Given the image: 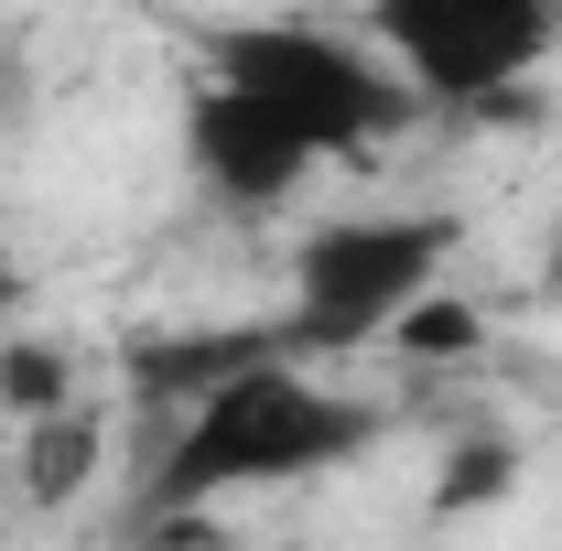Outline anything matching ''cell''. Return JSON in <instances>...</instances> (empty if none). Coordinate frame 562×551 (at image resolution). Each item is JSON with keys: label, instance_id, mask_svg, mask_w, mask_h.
Listing matches in <instances>:
<instances>
[{"label": "cell", "instance_id": "cell-1", "mask_svg": "<svg viewBox=\"0 0 562 551\" xmlns=\"http://www.w3.org/2000/svg\"><path fill=\"white\" fill-rule=\"evenodd\" d=\"M379 443V412L325 390L303 357H271L249 379L206 390L195 412H173V443L151 454V508L162 519H195L216 497H249V486H314L357 465Z\"/></svg>", "mask_w": 562, "mask_h": 551}, {"label": "cell", "instance_id": "cell-2", "mask_svg": "<svg viewBox=\"0 0 562 551\" xmlns=\"http://www.w3.org/2000/svg\"><path fill=\"white\" fill-rule=\"evenodd\" d=\"M206 76L238 87V98H260L314 162H379V151L422 120V98L368 55V33L292 22V11H271V22H216L206 33Z\"/></svg>", "mask_w": 562, "mask_h": 551}, {"label": "cell", "instance_id": "cell-3", "mask_svg": "<svg viewBox=\"0 0 562 551\" xmlns=\"http://www.w3.org/2000/svg\"><path fill=\"white\" fill-rule=\"evenodd\" d=\"M454 249H465V216H443V206L314 216L292 238V260H281V281H292V314H281L292 357H347V346L390 336L422 292H443Z\"/></svg>", "mask_w": 562, "mask_h": 551}, {"label": "cell", "instance_id": "cell-4", "mask_svg": "<svg viewBox=\"0 0 562 551\" xmlns=\"http://www.w3.org/2000/svg\"><path fill=\"white\" fill-rule=\"evenodd\" d=\"M368 55L422 109H508L562 33V0H368Z\"/></svg>", "mask_w": 562, "mask_h": 551}, {"label": "cell", "instance_id": "cell-5", "mask_svg": "<svg viewBox=\"0 0 562 551\" xmlns=\"http://www.w3.org/2000/svg\"><path fill=\"white\" fill-rule=\"evenodd\" d=\"M184 173H195V195L227 206V216H281L325 162L281 131L260 98H238V87H216V76H206V87L184 98Z\"/></svg>", "mask_w": 562, "mask_h": 551}, {"label": "cell", "instance_id": "cell-6", "mask_svg": "<svg viewBox=\"0 0 562 551\" xmlns=\"http://www.w3.org/2000/svg\"><path fill=\"white\" fill-rule=\"evenodd\" d=\"M271 357H292V336H281V325H249V336H216V325H162V336H131L120 379H131V401H151V412H195L206 390L249 379V368H271Z\"/></svg>", "mask_w": 562, "mask_h": 551}, {"label": "cell", "instance_id": "cell-7", "mask_svg": "<svg viewBox=\"0 0 562 551\" xmlns=\"http://www.w3.org/2000/svg\"><path fill=\"white\" fill-rule=\"evenodd\" d=\"M98 465H109V412L76 401V412H55V421H22L11 486H22V508H76V497L98 486Z\"/></svg>", "mask_w": 562, "mask_h": 551}, {"label": "cell", "instance_id": "cell-8", "mask_svg": "<svg viewBox=\"0 0 562 551\" xmlns=\"http://www.w3.org/2000/svg\"><path fill=\"white\" fill-rule=\"evenodd\" d=\"M508 486H519V443L508 432H454L443 465H432V519H487Z\"/></svg>", "mask_w": 562, "mask_h": 551}, {"label": "cell", "instance_id": "cell-9", "mask_svg": "<svg viewBox=\"0 0 562 551\" xmlns=\"http://www.w3.org/2000/svg\"><path fill=\"white\" fill-rule=\"evenodd\" d=\"M0 412H11V421L76 412V357L55 336H0Z\"/></svg>", "mask_w": 562, "mask_h": 551}, {"label": "cell", "instance_id": "cell-10", "mask_svg": "<svg viewBox=\"0 0 562 551\" xmlns=\"http://www.w3.org/2000/svg\"><path fill=\"white\" fill-rule=\"evenodd\" d=\"M379 346H401L412 368H454V357H487V303H465V292H422L412 314L390 325Z\"/></svg>", "mask_w": 562, "mask_h": 551}, {"label": "cell", "instance_id": "cell-11", "mask_svg": "<svg viewBox=\"0 0 562 551\" xmlns=\"http://www.w3.org/2000/svg\"><path fill=\"white\" fill-rule=\"evenodd\" d=\"M22 120H33V66L0 55V140H22Z\"/></svg>", "mask_w": 562, "mask_h": 551}, {"label": "cell", "instance_id": "cell-12", "mask_svg": "<svg viewBox=\"0 0 562 551\" xmlns=\"http://www.w3.org/2000/svg\"><path fill=\"white\" fill-rule=\"evenodd\" d=\"M530 281L562 303V184H552V216H541V260H530Z\"/></svg>", "mask_w": 562, "mask_h": 551}, {"label": "cell", "instance_id": "cell-13", "mask_svg": "<svg viewBox=\"0 0 562 551\" xmlns=\"http://www.w3.org/2000/svg\"><path fill=\"white\" fill-rule=\"evenodd\" d=\"M22 303H33V271H22V260H11V249H0V336H11V325H22Z\"/></svg>", "mask_w": 562, "mask_h": 551}]
</instances>
